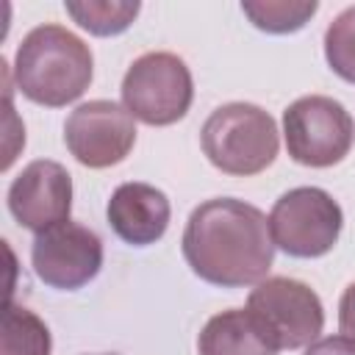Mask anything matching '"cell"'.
Instances as JSON below:
<instances>
[{
    "label": "cell",
    "mask_w": 355,
    "mask_h": 355,
    "mask_svg": "<svg viewBox=\"0 0 355 355\" xmlns=\"http://www.w3.org/2000/svg\"><path fill=\"white\" fill-rule=\"evenodd\" d=\"M316 0H244V17L266 33H294L316 14Z\"/></svg>",
    "instance_id": "obj_15"
},
{
    "label": "cell",
    "mask_w": 355,
    "mask_h": 355,
    "mask_svg": "<svg viewBox=\"0 0 355 355\" xmlns=\"http://www.w3.org/2000/svg\"><path fill=\"white\" fill-rule=\"evenodd\" d=\"M344 227L341 205L319 186H297L280 194L269 214L275 247L291 258L327 255Z\"/></svg>",
    "instance_id": "obj_5"
},
{
    "label": "cell",
    "mask_w": 355,
    "mask_h": 355,
    "mask_svg": "<svg viewBox=\"0 0 355 355\" xmlns=\"http://www.w3.org/2000/svg\"><path fill=\"white\" fill-rule=\"evenodd\" d=\"M180 250L191 272L222 288H244L266 280L275 261L269 219L261 208L214 197L189 214Z\"/></svg>",
    "instance_id": "obj_1"
},
{
    "label": "cell",
    "mask_w": 355,
    "mask_h": 355,
    "mask_svg": "<svg viewBox=\"0 0 355 355\" xmlns=\"http://www.w3.org/2000/svg\"><path fill=\"white\" fill-rule=\"evenodd\" d=\"M64 144L78 164L105 169L130 155L136 144V122L130 111L114 100H89L67 116Z\"/></svg>",
    "instance_id": "obj_8"
},
{
    "label": "cell",
    "mask_w": 355,
    "mask_h": 355,
    "mask_svg": "<svg viewBox=\"0 0 355 355\" xmlns=\"http://www.w3.org/2000/svg\"><path fill=\"white\" fill-rule=\"evenodd\" d=\"M111 230L130 247H150L158 239H164L172 205L166 194L150 183H122L114 189L108 208H105Z\"/></svg>",
    "instance_id": "obj_11"
},
{
    "label": "cell",
    "mask_w": 355,
    "mask_h": 355,
    "mask_svg": "<svg viewBox=\"0 0 355 355\" xmlns=\"http://www.w3.org/2000/svg\"><path fill=\"white\" fill-rule=\"evenodd\" d=\"M94 58L89 44L69 28L44 22L17 47L14 83L36 105L61 108L75 103L92 83Z\"/></svg>",
    "instance_id": "obj_2"
},
{
    "label": "cell",
    "mask_w": 355,
    "mask_h": 355,
    "mask_svg": "<svg viewBox=\"0 0 355 355\" xmlns=\"http://www.w3.org/2000/svg\"><path fill=\"white\" fill-rule=\"evenodd\" d=\"M205 158L225 175L250 178L272 166L280 150L277 125L255 103H227L208 114L200 130Z\"/></svg>",
    "instance_id": "obj_3"
},
{
    "label": "cell",
    "mask_w": 355,
    "mask_h": 355,
    "mask_svg": "<svg viewBox=\"0 0 355 355\" xmlns=\"http://www.w3.org/2000/svg\"><path fill=\"white\" fill-rule=\"evenodd\" d=\"M64 8L92 36H116L128 31L141 11L136 0H67Z\"/></svg>",
    "instance_id": "obj_14"
},
{
    "label": "cell",
    "mask_w": 355,
    "mask_h": 355,
    "mask_svg": "<svg viewBox=\"0 0 355 355\" xmlns=\"http://www.w3.org/2000/svg\"><path fill=\"white\" fill-rule=\"evenodd\" d=\"M31 263L44 286L75 291L100 275L103 241L94 230L78 222H61L44 233H36L31 244Z\"/></svg>",
    "instance_id": "obj_9"
},
{
    "label": "cell",
    "mask_w": 355,
    "mask_h": 355,
    "mask_svg": "<svg viewBox=\"0 0 355 355\" xmlns=\"http://www.w3.org/2000/svg\"><path fill=\"white\" fill-rule=\"evenodd\" d=\"M194 100V80L186 61L166 50L139 55L122 78V105L133 119L164 128L180 122Z\"/></svg>",
    "instance_id": "obj_4"
},
{
    "label": "cell",
    "mask_w": 355,
    "mask_h": 355,
    "mask_svg": "<svg viewBox=\"0 0 355 355\" xmlns=\"http://www.w3.org/2000/svg\"><path fill=\"white\" fill-rule=\"evenodd\" d=\"M305 355H355V338L338 333V336H324L308 344Z\"/></svg>",
    "instance_id": "obj_17"
},
{
    "label": "cell",
    "mask_w": 355,
    "mask_h": 355,
    "mask_svg": "<svg viewBox=\"0 0 355 355\" xmlns=\"http://www.w3.org/2000/svg\"><path fill=\"white\" fill-rule=\"evenodd\" d=\"M200 355H277L247 308H227L211 316L197 338Z\"/></svg>",
    "instance_id": "obj_12"
},
{
    "label": "cell",
    "mask_w": 355,
    "mask_h": 355,
    "mask_svg": "<svg viewBox=\"0 0 355 355\" xmlns=\"http://www.w3.org/2000/svg\"><path fill=\"white\" fill-rule=\"evenodd\" d=\"M324 58L341 80L355 83V6L344 8L327 25V31H324Z\"/></svg>",
    "instance_id": "obj_16"
},
{
    "label": "cell",
    "mask_w": 355,
    "mask_h": 355,
    "mask_svg": "<svg viewBox=\"0 0 355 355\" xmlns=\"http://www.w3.org/2000/svg\"><path fill=\"white\" fill-rule=\"evenodd\" d=\"M247 311L280 349H300L319 338L324 327V308L319 294L294 277H266L250 297Z\"/></svg>",
    "instance_id": "obj_7"
},
{
    "label": "cell",
    "mask_w": 355,
    "mask_h": 355,
    "mask_svg": "<svg viewBox=\"0 0 355 355\" xmlns=\"http://www.w3.org/2000/svg\"><path fill=\"white\" fill-rule=\"evenodd\" d=\"M283 136L288 155L313 169L344 161L355 141L349 111L327 94H305L283 111Z\"/></svg>",
    "instance_id": "obj_6"
},
{
    "label": "cell",
    "mask_w": 355,
    "mask_h": 355,
    "mask_svg": "<svg viewBox=\"0 0 355 355\" xmlns=\"http://www.w3.org/2000/svg\"><path fill=\"white\" fill-rule=\"evenodd\" d=\"M6 202L11 216L25 230L44 233L61 222H69L72 178L58 161L36 158L11 180Z\"/></svg>",
    "instance_id": "obj_10"
},
{
    "label": "cell",
    "mask_w": 355,
    "mask_h": 355,
    "mask_svg": "<svg viewBox=\"0 0 355 355\" xmlns=\"http://www.w3.org/2000/svg\"><path fill=\"white\" fill-rule=\"evenodd\" d=\"M50 349H53V338L47 324L25 305L8 300L3 311L0 355H50Z\"/></svg>",
    "instance_id": "obj_13"
},
{
    "label": "cell",
    "mask_w": 355,
    "mask_h": 355,
    "mask_svg": "<svg viewBox=\"0 0 355 355\" xmlns=\"http://www.w3.org/2000/svg\"><path fill=\"white\" fill-rule=\"evenodd\" d=\"M338 330L355 338V283H349L338 300Z\"/></svg>",
    "instance_id": "obj_18"
},
{
    "label": "cell",
    "mask_w": 355,
    "mask_h": 355,
    "mask_svg": "<svg viewBox=\"0 0 355 355\" xmlns=\"http://www.w3.org/2000/svg\"><path fill=\"white\" fill-rule=\"evenodd\" d=\"M103 355H114V352H103Z\"/></svg>",
    "instance_id": "obj_19"
}]
</instances>
